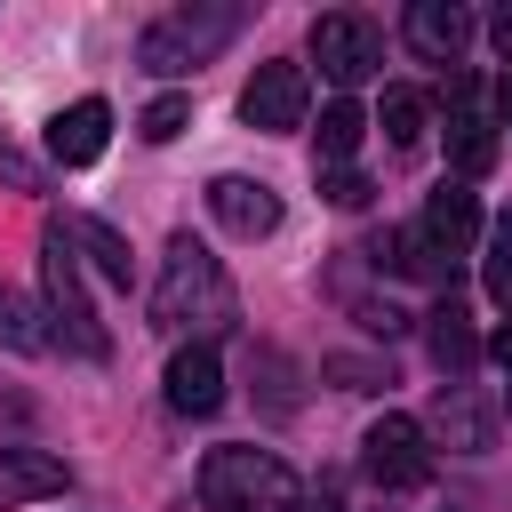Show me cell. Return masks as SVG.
Segmentation results:
<instances>
[{
	"mask_svg": "<svg viewBox=\"0 0 512 512\" xmlns=\"http://www.w3.org/2000/svg\"><path fill=\"white\" fill-rule=\"evenodd\" d=\"M312 64H320L336 88H360V80L384 64V40H376V24H368V16L336 8V16H312Z\"/></svg>",
	"mask_w": 512,
	"mask_h": 512,
	"instance_id": "52a82bcc",
	"label": "cell"
},
{
	"mask_svg": "<svg viewBox=\"0 0 512 512\" xmlns=\"http://www.w3.org/2000/svg\"><path fill=\"white\" fill-rule=\"evenodd\" d=\"M152 320H160V328H224V320H232V280H224V264H216L192 232L168 240V256H160Z\"/></svg>",
	"mask_w": 512,
	"mask_h": 512,
	"instance_id": "6da1fadb",
	"label": "cell"
},
{
	"mask_svg": "<svg viewBox=\"0 0 512 512\" xmlns=\"http://www.w3.org/2000/svg\"><path fill=\"white\" fill-rule=\"evenodd\" d=\"M304 512H344V504H336V496H320V504H304Z\"/></svg>",
	"mask_w": 512,
	"mask_h": 512,
	"instance_id": "f546056e",
	"label": "cell"
},
{
	"mask_svg": "<svg viewBox=\"0 0 512 512\" xmlns=\"http://www.w3.org/2000/svg\"><path fill=\"white\" fill-rule=\"evenodd\" d=\"M304 112H312L304 64H296V56H264V64L248 72V88H240V120L264 128V136H288V128H304Z\"/></svg>",
	"mask_w": 512,
	"mask_h": 512,
	"instance_id": "5b68a950",
	"label": "cell"
},
{
	"mask_svg": "<svg viewBox=\"0 0 512 512\" xmlns=\"http://www.w3.org/2000/svg\"><path fill=\"white\" fill-rule=\"evenodd\" d=\"M432 432H440L456 456H488V448H496V416H488V408H480L464 384H456V392H440V416H432Z\"/></svg>",
	"mask_w": 512,
	"mask_h": 512,
	"instance_id": "5bb4252c",
	"label": "cell"
},
{
	"mask_svg": "<svg viewBox=\"0 0 512 512\" xmlns=\"http://www.w3.org/2000/svg\"><path fill=\"white\" fill-rule=\"evenodd\" d=\"M0 184H16V192H48V168H40L24 144H8V136H0Z\"/></svg>",
	"mask_w": 512,
	"mask_h": 512,
	"instance_id": "cb8c5ba5",
	"label": "cell"
},
{
	"mask_svg": "<svg viewBox=\"0 0 512 512\" xmlns=\"http://www.w3.org/2000/svg\"><path fill=\"white\" fill-rule=\"evenodd\" d=\"M360 464L376 488H424L432 480V432L416 416H376L368 440H360Z\"/></svg>",
	"mask_w": 512,
	"mask_h": 512,
	"instance_id": "8992f818",
	"label": "cell"
},
{
	"mask_svg": "<svg viewBox=\"0 0 512 512\" xmlns=\"http://www.w3.org/2000/svg\"><path fill=\"white\" fill-rule=\"evenodd\" d=\"M488 40H496V56L512 64V8H496V16H488Z\"/></svg>",
	"mask_w": 512,
	"mask_h": 512,
	"instance_id": "4316f807",
	"label": "cell"
},
{
	"mask_svg": "<svg viewBox=\"0 0 512 512\" xmlns=\"http://www.w3.org/2000/svg\"><path fill=\"white\" fill-rule=\"evenodd\" d=\"M64 232H72V240H80V248L96 256V272H104L112 288H128V280H136V248H128V240H120V232H112L104 216H72Z\"/></svg>",
	"mask_w": 512,
	"mask_h": 512,
	"instance_id": "9a60e30c",
	"label": "cell"
},
{
	"mask_svg": "<svg viewBox=\"0 0 512 512\" xmlns=\"http://www.w3.org/2000/svg\"><path fill=\"white\" fill-rule=\"evenodd\" d=\"M424 320H432V328H424V336H432V360H440L448 376H464V368L480 360V336H472L464 304H440V312H424Z\"/></svg>",
	"mask_w": 512,
	"mask_h": 512,
	"instance_id": "e0dca14e",
	"label": "cell"
},
{
	"mask_svg": "<svg viewBox=\"0 0 512 512\" xmlns=\"http://www.w3.org/2000/svg\"><path fill=\"white\" fill-rule=\"evenodd\" d=\"M200 504L208 512H304V488L272 448H208L200 456Z\"/></svg>",
	"mask_w": 512,
	"mask_h": 512,
	"instance_id": "7a4b0ae2",
	"label": "cell"
},
{
	"mask_svg": "<svg viewBox=\"0 0 512 512\" xmlns=\"http://www.w3.org/2000/svg\"><path fill=\"white\" fill-rule=\"evenodd\" d=\"M72 472L48 456V448H0V512L32 504V496H64Z\"/></svg>",
	"mask_w": 512,
	"mask_h": 512,
	"instance_id": "7c38bea8",
	"label": "cell"
},
{
	"mask_svg": "<svg viewBox=\"0 0 512 512\" xmlns=\"http://www.w3.org/2000/svg\"><path fill=\"white\" fill-rule=\"evenodd\" d=\"M40 312L56 320V344H72L80 360H104V328L88 312V288H80V256H72V232H48L40 240Z\"/></svg>",
	"mask_w": 512,
	"mask_h": 512,
	"instance_id": "277c9868",
	"label": "cell"
},
{
	"mask_svg": "<svg viewBox=\"0 0 512 512\" xmlns=\"http://www.w3.org/2000/svg\"><path fill=\"white\" fill-rule=\"evenodd\" d=\"M168 408H176V416H216V408H224V360H216L208 344H184V352L168 360Z\"/></svg>",
	"mask_w": 512,
	"mask_h": 512,
	"instance_id": "8fae6325",
	"label": "cell"
},
{
	"mask_svg": "<svg viewBox=\"0 0 512 512\" xmlns=\"http://www.w3.org/2000/svg\"><path fill=\"white\" fill-rule=\"evenodd\" d=\"M488 296H496V304L512 312V216H504V224L488 232Z\"/></svg>",
	"mask_w": 512,
	"mask_h": 512,
	"instance_id": "603a6c76",
	"label": "cell"
},
{
	"mask_svg": "<svg viewBox=\"0 0 512 512\" xmlns=\"http://www.w3.org/2000/svg\"><path fill=\"white\" fill-rule=\"evenodd\" d=\"M448 160H456L464 176H480V168L496 160V120H480V112H456V120H448Z\"/></svg>",
	"mask_w": 512,
	"mask_h": 512,
	"instance_id": "ffe728a7",
	"label": "cell"
},
{
	"mask_svg": "<svg viewBox=\"0 0 512 512\" xmlns=\"http://www.w3.org/2000/svg\"><path fill=\"white\" fill-rule=\"evenodd\" d=\"M104 144H112V104L104 96H80L48 120V160L56 168H88V160H104Z\"/></svg>",
	"mask_w": 512,
	"mask_h": 512,
	"instance_id": "9c48e42d",
	"label": "cell"
},
{
	"mask_svg": "<svg viewBox=\"0 0 512 512\" xmlns=\"http://www.w3.org/2000/svg\"><path fill=\"white\" fill-rule=\"evenodd\" d=\"M488 352H496V368H504V376H512V320H504V328H496V336H488Z\"/></svg>",
	"mask_w": 512,
	"mask_h": 512,
	"instance_id": "83f0119b",
	"label": "cell"
},
{
	"mask_svg": "<svg viewBox=\"0 0 512 512\" xmlns=\"http://www.w3.org/2000/svg\"><path fill=\"white\" fill-rule=\"evenodd\" d=\"M400 40H408L424 64H456L464 40H472V8H456V0H416V8L400 16Z\"/></svg>",
	"mask_w": 512,
	"mask_h": 512,
	"instance_id": "30bf717a",
	"label": "cell"
},
{
	"mask_svg": "<svg viewBox=\"0 0 512 512\" xmlns=\"http://www.w3.org/2000/svg\"><path fill=\"white\" fill-rule=\"evenodd\" d=\"M312 136H320V160H328V168H344V160L360 152V136H368V112H360L352 96H336V104L320 112V128H312Z\"/></svg>",
	"mask_w": 512,
	"mask_h": 512,
	"instance_id": "ac0fdd59",
	"label": "cell"
},
{
	"mask_svg": "<svg viewBox=\"0 0 512 512\" xmlns=\"http://www.w3.org/2000/svg\"><path fill=\"white\" fill-rule=\"evenodd\" d=\"M320 200H328V208H360V200H368V176H360V168H320Z\"/></svg>",
	"mask_w": 512,
	"mask_h": 512,
	"instance_id": "d4e9b609",
	"label": "cell"
},
{
	"mask_svg": "<svg viewBox=\"0 0 512 512\" xmlns=\"http://www.w3.org/2000/svg\"><path fill=\"white\" fill-rule=\"evenodd\" d=\"M184 128H192V96H152L144 120H136L144 144H168V136H184Z\"/></svg>",
	"mask_w": 512,
	"mask_h": 512,
	"instance_id": "44dd1931",
	"label": "cell"
},
{
	"mask_svg": "<svg viewBox=\"0 0 512 512\" xmlns=\"http://www.w3.org/2000/svg\"><path fill=\"white\" fill-rule=\"evenodd\" d=\"M360 328H368V336H400V328H408V312H400L392 296H368V304H360Z\"/></svg>",
	"mask_w": 512,
	"mask_h": 512,
	"instance_id": "484cf974",
	"label": "cell"
},
{
	"mask_svg": "<svg viewBox=\"0 0 512 512\" xmlns=\"http://www.w3.org/2000/svg\"><path fill=\"white\" fill-rule=\"evenodd\" d=\"M496 120H504V128H512V72H504V80H496Z\"/></svg>",
	"mask_w": 512,
	"mask_h": 512,
	"instance_id": "f1b7e54d",
	"label": "cell"
},
{
	"mask_svg": "<svg viewBox=\"0 0 512 512\" xmlns=\"http://www.w3.org/2000/svg\"><path fill=\"white\" fill-rule=\"evenodd\" d=\"M384 264L392 272H416V280H456V256H440L432 240H424V224H400V232H384Z\"/></svg>",
	"mask_w": 512,
	"mask_h": 512,
	"instance_id": "2e32d148",
	"label": "cell"
},
{
	"mask_svg": "<svg viewBox=\"0 0 512 512\" xmlns=\"http://www.w3.org/2000/svg\"><path fill=\"white\" fill-rule=\"evenodd\" d=\"M424 112H432V104H424V88H384V104H376V128H384L400 152H416V144H424Z\"/></svg>",
	"mask_w": 512,
	"mask_h": 512,
	"instance_id": "d6986e66",
	"label": "cell"
},
{
	"mask_svg": "<svg viewBox=\"0 0 512 512\" xmlns=\"http://www.w3.org/2000/svg\"><path fill=\"white\" fill-rule=\"evenodd\" d=\"M232 32H240L232 8H168V16H152V24L136 32V64L160 72V80H176V72H200Z\"/></svg>",
	"mask_w": 512,
	"mask_h": 512,
	"instance_id": "3957f363",
	"label": "cell"
},
{
	"mask_svg": "<svg viewBox=\"0 0 512 512\" xmlns=\"http://www.w3.org/2000/svg\"><path fill=\"white\" fill-rule=\"evenodd\" d=\"M416 224H424V240H432L440 256H464V248L480 240V200H472L464 184H440V192L424 200V216H416Z\"/></svg>",
	"mask_w": 512,
	"mask_h": 512,
	"instance_id": "4fadbf2b",
	"label": "cell"
},
{
	"mask_svg": "<svg viewBox=\"0 0 512 512\" xmlns=\"http://www.w3.org/2000/svg\"><path fill=\"white\" fill-rule=\"evenodd\" d=\"M208 216L232 240H272L280 232V192L264 176H208Z\"/></svg>",
	"mask_w": 512,
	"mask_h": 512,
	"instance_id": "ba28073f",
	"label": "cell"
},
{
	"mask_svg": "<svg viewBox=\"0 0 512 512\" xmlns=\"http://www.w3.org/2000/svg\"><path fill=\"white\" fill-rule=\"evenodd\" d=\"M320 376H336L344 392H384V384H392V368H384V360H360V352H336V360H320Z\"/></svg>",
	"mask_w": 512,
	"mask_h": 512,
	"instance_id": "7402d4cb",
	"label": "cell"
}]
</instances>
